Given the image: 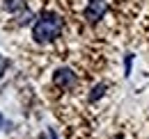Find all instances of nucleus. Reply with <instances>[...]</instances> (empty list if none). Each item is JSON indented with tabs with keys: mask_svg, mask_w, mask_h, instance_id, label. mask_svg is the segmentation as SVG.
<instances>
[{
	"mask_svg": "<svg viewBox=\"0 0 149 139\" xmlns=\"http://www.w3.org/2000/svg\"><path fill=\"white\" fill-rule=\"evenodd\" d=\"M60 32H62V18L53 12H44L39 16V21L35 23V28H32V36L39 43L53 41L55 36H60Z\"/></svg>",
	"mask_w": 149,
	"mask_h": 139,
	"instance_id": "f257e3e1",
	"label": "nucleus"
},
{
	"mask_svg": "<svg viewBox=\"0 0 149 139\" xmlns=\"http://www.w3.org/2000/svg\"><path fill=\"white\" fill-rule=\"evenodd\" d=\"M106 12H108L106 0H90V5L85 7V18L90 23H96V21H101V18L106 16Z\"/></svg>",
	"mask_w": 149,
	"mask_h": 139,
	"instance_id": "f03ea898",
	"label": "nucleus"
},
{
	"mask_svg": "<svg viewBox=\"0 0 149 139\" xmlns=\"http://www.w3.org/2000/svg\"><path fill=\"white\" fill-rule=\"evenodd\" d=\"M53 82H55L57 87H71L76 82V75L71 69H57L53 73Z\"/></svg>",
	"mask_w": 149,
	"mask_h": 139,
	"instance_id": "7ed1b4c3",
	"label": "nucleus"
},
{
	"mask_svg": "<svg viewBox=\"0 0 149 139\" xmlns=\"http://www.w3.org/2000/svg\"><path fill=\"white\" fill-rule=\"evenodd\" d=\"M103 91H106V85H96L92 91V96H90V100H96V98H101L103 96Z\"/></svg>",
	"mask_w": 149,
	"mask_h": 139,
	"instance_id": "20e7f679",
	"label": "nucleus"
},
{
	"mask_svg": "<svg viewBox=\"0 0 149 139\" xmlns=\"http://www.w3.org/2000/svg\"><path fill=\"white\" fill-rule=\"evenodd\" d=\"M5 69H7V62H5V57L0 55V78H2V73H5Z\"/></svg>",
	"mask_w": 149,
	"mask_h": 139,
	"instance_id": "39448f33",
	"label": "nucleus"
},
{
	"mask_svg": "<svg viewBox=\"0 0 149 139\" xmlns=\"http://www.w3.org/2000/svg\"><path fill=\"white\" fill-rule=\"evenodd\" d=\"M131 59H133V55H126V75L131 73Z\"/></svg>",
	"mask_w": 149,
	"mask_h": 139,
	"instance_id": "423d86ee",
	"label": "nucleus"
},
{
	"mask_svg": "<svg viewBox=\"0 0 149 139\" xmlns=\"http://www.w3.org/2000/svg\"><path fill=\"white\" fill-rule=\"evenodd\" d=\"M2 125H5V119H2V114H0V128H2Z\"/></svg>",
	"mask_w": 149,
	"mask_h": 139,
	"instance_id": "0eeeda50",
	"label": "nucleus"
}]
</instances>
